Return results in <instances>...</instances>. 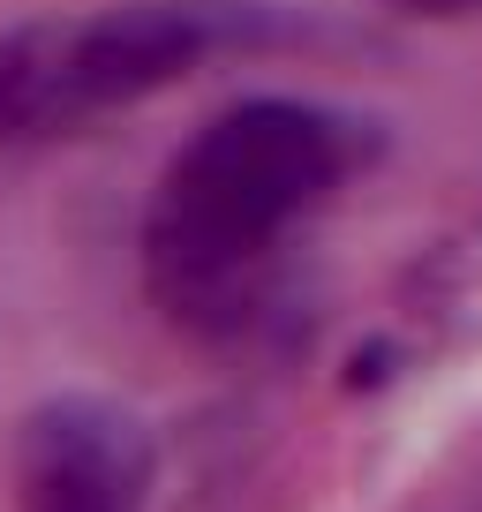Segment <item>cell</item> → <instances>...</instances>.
Segmentation results:
<instances>
[{
  "mask_svg": "<svg viewBox=\"0 0 482 512\" xmlns=\"http://www.w3.org/2000/svg\"><path fill=\"white\" fill-rule=\"evenodd\" d=\"M392 8H407V16H467L482 0H392Z\"/></svg>",
  "mask_w": 482,
  "mask_h": 512,
  "instance_id": "cell-4",
  "label": "cell"
},
{
  "mask_svg": "<svg viewBox=\"0 0 482 512\" xmlns=\"http://www.w3.org/2000/svg\"><path fill=\"white\" fill-rule=\"evenodd\" d=\"M234 38H257V8H234V0H136L98 23H68V31H53L68 121L136 106Z\"/></svg>",
  "mask_w": 482,
  "mask_h": 512,
  "instance_id": "cell-2",
  "label": "cell"
},
{
  "mask_svg": "<svg viewBox=\"0 0 482 512\" xmlns=\"http://www.w3.org/2000/svg\"><path fill=\"white\" fill-rule=\"evenodd\" d=\"M347 166L339 121L302 98H241L189 136L144 226L151 294L189 332H241L257 309V264Z\"/></svg>",
  "mask_w": 482,
  "mask_h": 512,
  "instance_id": "cell-1",
  "label": "cell"
},
{
  "mask_svg": "<svg viewBox=\"0 0 482 512\" xmlns=\"http://www.w3.org/2000/svg\"><path fill=\"white\" fill-rule=\"evenodd\" d=\"M385 377V347H370V354H354V384H377Z\"/></svg>",
  "mask_w": 482,
  "mask_h": 512,
  "instance_id": "cell-5",
  "label": "cell"
},
{
  "mask_svg": "<svg viewBox=\"0 0 482 512\" xmlns=\"http://www.w3.org/2000/svg\"><path fill=\"white\" fill-rule=\"evenodd\" d=\"M23 512H136V437L98 400H53L23 422Z\"/></svg>",
  "mask_w": 482,
  "mask_h": 512,
  "instance_id": "cell-3",
  "label": "cell"
}]
</instances>
